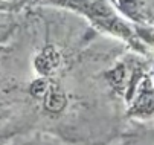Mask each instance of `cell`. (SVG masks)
<instances>
[{
  "mask_svg": "<svg viewBox=\"0 0 154 145\" xmlns=\"http://www.w3.org/2000/svg\"><path fill=\"white\" fill-rule=\"evenodd\" d=\"M133 28L140 43L148 51L154 52V25L143 22V23H133Z\"/></svg>",
  "mask_w": 154,
  "mask_h": 145,
  "instance_id": "obj_5",
  "label": "cell"
},
{
  "mask_svg": "<svg viewBox=\"0 0 154 145\" xmlns=\"http://www.w3.org/2000/svg\"><path fill=\"white\" fill-rule=\"evenodd\" d=\"M131 106L128 113L134 118H151L154 116V84L151 81L149 73H146L134 92L131 93L130 99Z\"/></svg>",
  "mask_w": 154,
  "mask_h": 145,
  "instance_id": "obj_1",
  "label": "cell"
},
{
  "mask_svg": "<svg viewBox=\"0 0 154 145\" xmlns=\"http://www.w3.org/2000/svg\"><path fill=\"white\" fill-rule=\"evenodd\" d=\"M60 61H61V54L58 51H55L54 48H46L38 54L34 64H35V69L40 76L49 78L60 67Z\"/></svg>",
  "mask_w": 154,
  "mask_h": 145,
  "instance_id": "obj_3",
  "label": "cell"
},
{
  "mask_svg": "<svg viewBox=\"0 0 154 145\" xmlns=\"http://www.w3.org/2000/svg\"><path fill=\"white\" fill-rule=\"evenodd\" d=\"M149 76H151V81H152V84H154V64H152V67L149 70Z\"/></svg>",
  "mask_w": 154,
  "mask_h": 145,
  "instance_id": "obj_6",
  "label": "cell"
},
{
  "mask_svg": "<svg viewBox=\"0 0 154 145\" xmlns=\"http://www.w3.org/2000/svg\"><path fill=\"white\" fill-rule=\"evenodd\" d=\"M113 8L131 23H143L145 17V5L142 0H110Z\"/></svg>",
  "mask_w": 154,
  "mask_h": 145,
  "instance_id": "obj_2",
  "label": "cell"
},
{
  "mask_svg": "<svg viewBox=\"0 0 154 145\" xmlns=\"http://www.w3.org/2000/svg\"><path fill=\"white\" fill-rule=\"evenodd\" d=\"M43 106H45V109L51 113H60L64 109L66 95H64L63 89L60 86H57L55 82H52L49 92L46 93L45 98H43Z\"/></svg>",
  "mask_w": 154,
  "mask_h": 145,
  "instance_id": "obj_4",
  "label": "cell"
}]
</instances>
